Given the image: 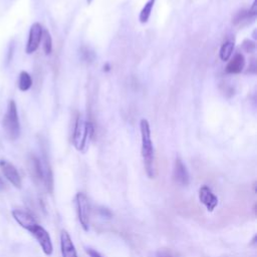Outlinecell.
Instances as JSON below:
<instances>
[{
	"label": "cell",
	"instance_id": "1",
	"mask_svg": "<svg viewBox=\"0 0 257 257\" xmlns=\"http://www.w3.org/2000/svg\"><path fill=\"white\" fill-rule=\"evenodd\" d=\"M140 131L142 138V158L147 176L150 179L156 177V161L155 150L153 146L150 123L146 118H142L140 121Z\"/></svg>",
	"mask_w": 257,
	"mask_h": 257
},
{
	"label": "cell",
	"instance_id": "2",
	"mask_svg": "<svg viewBox=\"0 0 257 257\" xmlns=\"http://www.w3.org/2000/svg\"><path fill=\"white\" fill-rule=\"evenodd\" d=\"M93 135V124L90 121H84L82 116L80 114H77L72 133V143L74 148L79 152H83L88 140L92 139Z\"/></svg>",
	"mask_w": 257,
	"mask_h": 257
},
{
	"label": "cell",
	"instance_id": "3",
	"mask_svg": "<svg viewBox=\"0 0 257 257\" xmlns=\"http://www.w3.org/2000/svg\"><path fill=\"white\" fill-rule=\"evenodd\" d=\"M3 128L6 136L11 140L15 141L20 136V122L17 112V106L13 99L9 100L7 105L6 113L3 117Z\"/></svg>",
	"mask_w": 257,
	"mask_h": 257
},
{
	"label": "cell",
	"instance_id": "4",
	"mask_svg": "<svg viewBox=\"0 0 257 257\" xmlns=\"http://www.w3.org/2000/svg\"><path fill=\"white\" fill-rule=\"evenodd\" d=\"M75 205L79 224L84 231H88L90 222V204L84 193L79 192L75 195Z\"/></svg>",
	"mask_w": 257,
	"mask_h": 257
},
{
	"label": "cell",
	"instance_id": "5",
	"mask_svg": "<svg viewBox=\"0 0 257 257\" xmlns=\"http://www.w3.org/2000/svg\"><path fill=\"white\" fill-rule=\"evenodd\" d=\"M29 232L33 235V237L38 241L42 251L44 252V254H46L47 256H50L53 252V245L51 242V238L48 234V232L40 225L36 224L35 226H33Z\"/></svg>",
	"mask_w": 257,
	"mask_h": 257
},
{
	"label": "cell",
	"instance_id": "6",
	"mask_svg": "<svg viewBox=\"0 0 257 257\" xmlns=\"http://www.w3.org/2000/svg\"><path fill=\"white\" fill-rule=\"evenodd\" d=\"M42 32H43V28L40 23L35 22L31 25L29 30L28 40L25 47V51L27 54H32L37 50L42 38Z\"/></svg>",
	"mask_w": 257,
	"mask_h": 257
},
{
	"label": "cell",
	"instance_id": "7",
	"mask_svg": "<svg viewBox=\"0 0 257 257\" xmlns=\"http://www.w3.org/2000/svg\"><path fill=\"white\" fill-rule=\"evenodd\" d=\"M28 171L33 181L37 184L44 185V170L42 162L34 155H31L28 159Z\"/></svg>",
	"mask_w": 257,
	"mask_h": 257
},
{
	"label": "cell",
	"instance_id": "8",
	"mask_svg": "<svg viewBox=\"0 0 257 257\" xmlns=\"http://www.w3.org/2000/svg\"><path fill=\"white\" fill-rule=\"evenodd\" d=\"M173 177L175 182L181 186H188L190 183V175L188 169L180 158H177L175 160Z\"/></svg>",
	"mask_w": 257,
	"mask_h": 257
},
{
	"label": "cell",
	"instance_id": "9",
	"mask_svg": "<svg viewBox=\"0 0 257 257\" xmlns=\"http://www.w3.org/2000/svg\"><path fill=\"white\" fill-rule=\"evenodd\" d=\"M0 169L6 179L16 188H21V179L17 169L6 160H0Z\"/></svg>",
	"mask_w": 257,
	"mask_h": 257
},
{
	"label": "cell",
	"instance_id": "10",
	"mask_svg": "<svg viewBox=\"0 0 257 257\" xmlns=\"http://www.w3.org/2000/svg\"><path fill=\"white\" fill-rule=\"evenodd\" d=\"M199 200L208 212H213L218 205V198L208 186H203L199 190Z\"/></svg>",
	"mask_w": 257,
	"mask_h": 257
},
{
	"label": "cell",
	"instance_id": "11",
	"mask_svg": "<svg viewBox=\"0 0 257 257\" xmlns=\"http://www.w3.org/2000/svg\"><path fill=\"white\" fill-rule=\"evenodd\" d=\"M60 251L62 257H78L71 237L65 230L60 233Z\"/></svg>",
	"mask_w": 257,
	"mask_h": 257
},
{
	"label": "cell",
	"instance_id": "12",
	"mask_svg": "<svg viewBox=\"0 0 257 257\" xmlns=\"http://www.w3.org/2000/svg\"><path fill=\"white\" fill-rule=\"evenodd\" d=\"M12 216L16 220V222L23 227L26 230H30L33 226L38 224L35 220V218L27 211L20 210V209H15L12 211Z\"/></svg>",
	"mask_w": 257,
	"mask_h": 257
},
{
	"label": "cell",
	"instance_id": "13",
	"mask_svg": "<svg viewBox=\"0 0 257 257\" xmlns=\"http://www.w3.org/2000/svg\"><path fill=\"white\" fill-rule=\"evenodd\" d=\"M245 66V58L241 53H236L228 62L226 66V72L230 74L240 73Z\"/></svg>",
	"mask_w": 257,
	"mask_h": 257
},
{
	"label": "cell",
	"instance_id": "14",
	"mask_svg": "<svg viewBox=\"0 0 257 257\" xmlns=\"http://www.w3.org/2000/svg\"><path fill=\"white\" fill-rule=\"evenodd\" d=\"M256 15L253 14L250 10H241L235 14L233 17V24L238 27H243L245 25H248L255 19Z\"/></svg>",
	"mask_w": 257,
	"mask_h": 257
},
{
	"label": "cell",
	"instance_id": "15",
	"mask_svg": "<svg viewBox=\"0 0 257 257\" xmlns=\"http://www.w3.org/2000/svg\"><path fill=\"white\" fill-rule=\"evenodd\" d=\"M234 46H235L234 41H231V40H227L222 44L219 51V55L223 61H228L231 58L234 50Z\"/></svg>",
	"mask_w": 257,
	"mask_h": 257
},
{
	"label": "cell",
	"instance_id": "16",
	"mask_svg": "<svg viewBox=\"0 0 257 257\" xmlns=\"http://www.w3.org/2000/svg\"><path fill=\"white\" fill-rule=\"evenodd\" d=\"M32 86V78L30 74L23 70L19 74V80H18V87L21 91H27Z\"/></svg>",
	"mask_w": 257,
	"mask_h": 257
},
{
	"label": "cell",
	"instance_id": "17",
	"mask_svg": "<svg viewBox=\"0 0 257 257\" xmlns=\"http://www.w3.org/2000/svg\"><path fill=\"white\" fill-rule=\"evenodd\" d=\"M155 1L156 0H148L147 3L145 4V6L143 7V9L141 10L140 16H139V20H140L141 23L145 24V23H147L149 21L150 16L152 14V10H153L154 4H155Z\"/></svg>",
	"mask_w": 257,
	"mask_h": 257
},
{
	"label": "cell",
	"instance_id": "18",
	"mask_svg": "<svg viewBox=\"0 0 257 257\" xmlns=\"http://www.w3.org/2000/svg\"><path fill=\"white\" fill-rule=\"evenodd\" d=\"M41 40L43 41V50L46 55H49L52 51V38L48 30L44 29L42 32V38Z\"/></svg>",
	"mask_w": 257,
	"mask_h": 257
},
{
	"label": "cell",
	"instance_id": "19",
	"mask_svg": "<svg viewBox=\"0 0 257 257\" xmlns=\"http://www.w3.org/2000/svg\"><path fill=\"white\" fill-rule=\"evenodd\" d=\"M156 257H180V255L177 252L173 251L172 249L163 248L157 251Z\"/></svg>",
	"mask_w": 257,
	"mask_h": 257
},
{
	"label": "cell",
	"instance_id": "20",
	"mask_svg": "<svg viewBox=\"0 0 257 257\" xmlns=\"http://www.w3.org/2000/svg\"><path fill=\"white\" fill-rule=\"evenodd\" d=\"M242 48L245 52L247 53H252L255 51V48H256V45H255V42L250 40V39H245L243 42H242Z\"/></svg>",
	"mask_w": 257,
	"mask_h": 257
},
{
	"label": "cell",
	"instance_id": "21",
	"mask_svg": "<svg viewBox=\"0 0 257 257\" xmlns=\"http://www.w3.org/2000/svg\"><path fill=\"white\" fill-rule=\"evenodd\" d=\"M85 252L89 257H102L96 250L92 248H85Z\"/></svg>",
	"mask_w": 257,
	"mask_h": 257
},
{
	"label": "cell",
	"instance_id": "22",
	"mask_svg": "<svg viewBox=\"0 0 257 257\" xmlns=\"http://www.w3.org/2000/svg\"><path fill=\"white\" fill-rule=\"evenodd\" d=\"M99 213H100V215H101L102 217L110 218V216H111V214H110L109 210H108V209H106V208H100V209H99Z\"/></svg>",
	"mask_w": 257,
	"mask_h": 257
},
{
	"label": "cell",
	"instance_id": "23",
	"mask_svg": "<svg viewBox=\"0 0 257 257\" xmlns=\"http://www.w3.org/2000/svg\"><path fill=\"white\" fill-rule=\"evenodd\" d=\"M6 188V185H5V183H4V181H3V179L0 177V191H2V190H4Z\"/></svg>",
	"mask_w": 257,
	"mask_h": 257
},
{
	"label": "cell",
	"instance_id": "24",
	"mask_svg": "<svg viewBox=\"0 0 257 257\" xmlns=\"http://www.w3.org/2000/svg\"><path fill=\"white\" fill-rule=\"evenodd\" d=\"M103 68H105V69H104L105 71H108V70L110 69V67H109V64H108V63H106V64H105V66H104Z\"/></svg>",
	"mask_w": 257,
	"mask_h": 257
}]
</instances>
